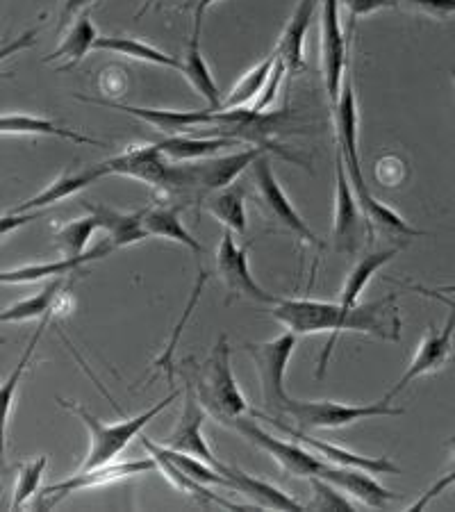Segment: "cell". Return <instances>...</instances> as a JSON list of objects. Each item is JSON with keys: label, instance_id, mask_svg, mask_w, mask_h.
Wrapping results in <instances>:
<instances>
[{"label": "cell", "instance_id": "1", "mask_svg": "<svg viewBox=\"0 0 455 512\" xmlns=\"http://www.w3.org/2000/svg\"><path fill=\"white\" fill-rule=\"evenodd\" d=\"M271 315L278 324H283L299 337L330 330L328 346L319 358L317 378H324L330 353H333V346L337 337L342 335V330H353V333H362L392 344L401 340V315L399 305H396V294H387L383 299L364 305H353V308H346L339 301L280 299L273 305Z\"/></svg>", "mask_w": 455, "mask_h": 512}, {"label": "cell", "instance_id": "2", "mask_svg": "<svg viewBox=\"0 0 455 512\" xmlns=\"http://www.w3.org/2000/svg\"><path fill=\"white\" fill-rule=\"evenodd\" d=\"M335 126H337V151L342 153L346 171H349L351 185L355 189V196L362 205L364 214H367L369 228H383L392 235H403V237H426L424 230H417L405 224L399 212L387 208L378 201V198L371 196L367 180H364L362 173V162L358 153V105H355V92L351 78H344L342 94H339V101L335 103Z\"/></svg>", "mask_w": 455, "mask_h": 512}, {"label": "cell", "instance_id": "3", "mask_svg": "<svg viewBox=\"0 0 455 512\" xmlns=\"http://www.w3.org/2000/svg\"><path fill=\"white\" fill-rule=\"evenodd\" d=\"M178 396H180V392L173 390V394H169L167 399H162L157 406L148 408L146 412H142V415H137V417H128L126 421H119V424H105V421L94 417L87 408L78 406V403L57 399L60 401V406L64 410H69L71 415H76L89 431L91 447H89L87 458H85V462H82L80 469L110 465V462L117 458L119 453L126 451L128 444L135 440L139 433H142V428L148 424V421L155 419L160 412L167 410L171 403L178 399Z\"/></svg>", "mask_w": 455, "mask_h": 512}, {"label": "cell", "instance_id": "4", "mask_svg": "<svg viewBox=\"0 0 455 512\" xmlns=\"http://www.w3.org/2000/svg\"><path fill=\"white\" fill-rule=\"evenodd\" d=\"M230 344L226 335H219L217 344L201 367V374L196 378V392L203 408L208 410L217 421L226 426H233V421L244 417L248 412V403L244 394L239 392L233 365H230Z\"/></svg>", "mask_w": 455, "mask_h": 512}, {"label": "cell", "instance_id": "5", "mask_svg": "<svg viewBox=\"0 0 455 512\" xmlns=\"http://www.w3.org/2000/svg\"><path fill=\"white\" fill-rule=\"evenodd\" d=\"M299 342V335L285 330L283 335L273 337L269 342H248L244 344L246 353L251 355L255 369H258L262 399L269 415H287V406L292 396L285 390L287 365Z\"/></svg>", "mask_w": 455, "mask_h": 512}, {"label": "cell", "instance_id": "6", "mask_svg": "<svg viewBox=\"0 0 455 512\" xmlns=\"http://www.w3.org/2000/svg\"><path fill=\"white\" fill-rule=\"evenodd\" d=\"M289 117V107L278 112H253L251 107L244 110V107H237V110H219L217 121H214V130L226 132L223 137L237 139V142H253L255 146L269 148L271 153L283 155L287 162L292 164H303L305 162L296 155L287 153L285 146H280L273 135L283 130Z\"/></svg>", "mask_w": 455, "mask_h": 512}, {"label": "cell", "instance_id": "7", "mask_svg": "<svg viewBox=\"0 0 455 512\" xmlns=\"http://www.w3.org/2000/svg\"><path fill=\"white\" fill-rule=\"evenodd\" d=\"M287 415L299 424L303 431H317V428H344L355 421L374 417H401L405 408H394L390 401L383 399L369 406H346L337 401H296L287 406Z\"/></svg>", "mask_w": 455, "mask_h": 512}, {"label": "cell", "instance_id": "8", "mask_svg": "<svg viewBox=\"0 0 455 512\" xmlns=\"http://www.w3.org/2000/svg\"><path fill=\"white\" fill-rule=\"evenodd\" d=\"M233 431H237L248 442L255 444V447L262 449L264 453L278 462L280 469L289 476H301V478H312L319 474V469L326 465V460L314 456L312 451L303 449L301 442H283L278 440L276 435L264 431V428L255 421L253 417H239L233 421Z\"/></svg>", "mask_w": 455, "mask_h": 512}, {"label": "cell", "instance_id": "9", "mask_svg": "<svg viewBox=\"0 0 455 512\" xmlns=\"http://www.w3.org/2000/svg\"><path fill=\"white\" fill-rule=\"evenodd\" d=\"M253 180L255 187H258L260 208L267 212L273 221H278L285 230L299 237L301 242L314 246V249H321V246H324V242H321V239L312 233L310 226L301 219V214L294 210V205L289 203L287 194L276 180V173L271 169L269 153H264L262 158L253 162Z\"/></svg>", "mask_w": 455, "mask_h": 512}, {"label": "cell", "instance_id": "10", "mask_svg": "<svg viewBox=\"0 0 455 512\" xmlns=\"http://www.w3.org/2000/svg\"><path fill=\"white\" fill-rule=\"evenodd\" d=\"M217 269L228 289V303L235 299H251L262 305H276L280 301L273 294L264 292L258 280L253 278L251 267H248V246H239L235 233L228 228L217 249Z\"/></svg>", "mask_w": 455, "mask_h": 512}, {"label": "cell", "instance_id": "11", "mask_svg": "<svg viewBox=\"0 0 455 512\" xmlns=\"http://www.w3.org/2000/svg\"><path fill=\"white\" fill-rule=\"evenodd\" d=\"M105 169L110 176L137 178L151 187H180V169L171 164L162 148L155 144L132 146L121 155L105 160Z\"/></svg>", "mask_w": 455, "mask_h": 512}, {"label": "cell", "instance_id": "12", "mask_svg": "<svg viewBox=\"0 0 455 512\" xmlns=\"http://www.w3.org/2000/svg\"><path fill=\"white\" fill-rule=\"evenodd\" d=\"M264 153L271 151L264 146H251L246 151L223 155V158H205L194 164H178L180 187H201L203 192H219V189L233 185L239 173L246 171V167H253V162L262 158Z\"/></svg>", "mask_w": 455, "mask_h": 512}, {"label": "cell", "instance_id": "13", "mask_svg": "<svg viewBox=\"0 0 455 512\" xmlns=\"http://www.w3.org/2000/svg\"><path fill=\"white\" fill-rule=\"evenodd\" d=\"M364 226H369L367 214H364L358 196H355V189L351 185V178H349V171H346L342 153L337 151L335 226H333L335 249L344 255H353L362 242Z\"/></svg>", "mask_w": 455, "mask_h": 512}, {"label": "cell", "instance_id": "14", "mask_svg": "<svg viewBox=\"0 0 455 512\" xmlns=\"http://www.w3.org/2000/svg\"><path fill=\"white\" fill-rule=\"evenodd\" d=\"M321 69L328 98L335 105L346 78V37L339 19V0H321Z\"/></svg>", "mask_w": 455, "mask_h": 512}, {"label": "cell", "instance_id": "15", "mask_svg": "<svg viewBox=\"0 0 455 512\" xmlns=\"http://www.w3.org/2000/svg\"><path fill=\"white\" fill-rule=\"evenodd\" d=\"M253 417L258 419H267L269 424H273L280 431L287 433L289 437H294V442H301L303 447H308L310 451L317 453L321 456V460L330 462V465H337V467H355V469H364V472L369 474H399V467L394 465V462L387 458V456H376V458H369V456H360V453L349 451L344 447H337V444H330L324 440H317V437H310L308 433L303 431V428H292L287 424H280V421L273 417V415H264L260 410H253L251 412Z\"/></svg>", "mask_w": 455, "mask_h": 512}, {"label": "cell", "instance_id": "16", "mask_svg": "<svg viewBox=\"0 0 455 512\" xmlns=\"http://www.w3.org/2000/svg\"><path fill=\"white\" fill-rule=\"evenodd\" d=\"M453 333H455V310L451 312L449 319H446V326L442 330H435L433 326H430L426 337L419 344L415 358H412V362H410L408 371H405V374L401 376V381L396 383L390 392H387L385 399L392 401L394 396H399L405 387H408L410 383H415L417 378L435 374V371H440L442 367L449 365L451 360H455Z\"/></svg>", "mask_w": 455, "mask_h": 512}, {"label": "cell", "instance_id": "17", "mask_svg": "<svg viewBox=\"0 0 455 512\" xmlns=\"http://www.w3.org/2000/svg\"><path fill=\"white\" fill-rule=\"evenodd\" d=\"M205 417H208V410L203 408L201 399H198L196 383L187 381V385H185V406H182L178 426L173 428V433L162 444H164V447L173 449V451H182V453H189V456L201 458L205 462H210V465H214L217 469H221L223 462L217 456H214L212 449L208 447V442L203 440L201 426H203Z\"/></svg>", "mask_w": 455, "mask_h": 512}, {"label": "cell", "instance_id": "18", "mask_svg": "<svg viewBox=\"0 0 455 512\" xmlns=\"http://www.w3.org/2000/svg\"><path fill=\"white\" fill-rule=\"evenodd\" d=\"M82 103H91V105H103L110 107V110H119L126 112L130 117L142 119L148 126L157 128L164 132L167 137L173 135H187L194 128H203V126H214L217 121V112L214 110H203V112H189V110H153V107H132V105H123L117 101H107V98H91V96H76Z\"/></svg>", "mask_w": 455, "mask_h": 512}, {"label": "cell", "instance_id": "19", "mask_svg": "<svg viewBox=\"0 0 455 512\" xmlns=\"http://www.w3.org/2000/svg\"><path fill=\"white\" fill-rule=\"evenodd\" d=\"M157 467L155 458H144V460H135V462H119V465H101V467H91V469H78L76 474H71L66 481L48 485L44 490V497H51L48 506H55L57 501H62L64 497H69L73 492H82V490H91V487H101V485H110L123 481V478L130 476H139L151 472V469Z\"/></svg>", "mask_w": 455, "mask_h": 512}, {"label": "cell", "instance_id": "20", "mask_svg": "<svg viewBox=\"0 0 455 512\" xmlns=\"http://www.w3.org/2000/svg\"><path fill=\"white\" fill-rule=\"evenodd\" d=\"M317 478H324V481L333 483L344 494H349L351 499L360 501L362 506H369L376 510H385L387 503L399 499V494H392L390 490H385V487L378 481H374V476H369V472H364V469L337 467L326 462V465L319 469Z\"/></svg>", "mask_w": 455, "mask_h": 512}, {"label": "cell", "instance_id": "21", "mask_svg": "<svg viewBox=\"0 0 455 512\" xmlns=\"http://www.w3.org/2000/svg\"><path fill=\"white\" fill-rule=\"evenodd\" d=\"M117 246L112 242H103L101 246H96L91 253H82L76 255V258H64L57 260V262H46V264H26V267H19V269H7L0 274V280L7 285H23V283H37V280H46V278H62L66 274H76L82 267H85L87 262H94V260H101L105 255H110Z\"/></svg>", "mask_w": 455, "mask_h": 512}, {"label": "cell", "instance_id": "22", "mask_svg": "<svg viewBox=\"0 0 455 512\" xmlns=\"http://www.w3.org/2000/svg\"><path fill=\"white\" fill-rule=\"evenodd\" d=\"M319 0H299V7H296L292 19L287 21L283 30V37H280L278 44V57L287 64L289 76H296V73L305 71V37H308L310 23L317 14Z\"/></svg>", "mask_w": 455, "mask_h": 512}, {"label": "cell", "instance_id": "23", "mask_svg": "<svg viewBox=\"0 0 455 512\" xmlns=\"http://www.w3.org/2000/svg\"><path fill=\"white\" fill-rule=\"evenodd\" d=\"M219 472L230 481V490L244 494V497L251 499L258 508H269V510H308L305 503L287 497L285 492H280L276 485L264 483L260 478L242 472V469L235 465H226L223 462Z\"/></svg>", "mask_w": 455, "mask_h": 512}, {"label": "cell", "instance_id": "24", "mask_svg": "<svg viewBox=\"0 0 455 512\" xmlns=\"http://www.w3.org/2000/svg\"><path fill=\"white\" fill-rule=\"evenodd\" d=\"M105 176H110V171L105 169L103 162L96 164V167H87L80 171H66L60 178L53 180V183L48 185L44 192H39L35 198H30V201H26V203L16 205L14 212H35V210L41 212L44 208H48V205L64 201V198L82 192V189L94 185L96 180H101Z\"/></svg>", "mask_w": 455, "mask_h": 512}, {"label": "cell", "instance_id": "25", "mask_svg": "<svg viewBox=\"0 0 455 512\" xmlns=\"http://www.w3.org/2000/svg\"><path fill=\"white\" fill-rule=\"evenodd\" d=\"M80 205L94 214V217H98V221H101V228L107 230L110 242L117 246V249H123V246H130L137 242H144V239L148 237V230L144 226V217H146L148 208L139 210V212H119L114 208H107V205H96L89 201H80Z\"/></svg>", "mask_w": 455, "mask_h": 512}, {"label": "cell", "instance_id": "26", "mask_svg": "<svg viewBox=\"0 0 455 512\" xmlns=\"http://www.w3.org/2000/svg\"><path fill=\"white\" fill-rule=\"evenodd\" d=\"M98 37L101 35H98L94 23H91L89 10H85L80 16H76V21L71 23V28H69V32H66L64 41L57 46V51L53 55L46 57L44 64H51L55 60H64L60 71H69V69H73V66H78L82 60H85L87 53L96 46Z\"/></svg>", "mask_w": 455, "mask_h": 512}, {"label": "cell", "instance_id": "27", "mask_svg": "<svg viewBox=\"0 0 455 512\" xmlns=\"http://www.w3.org/2000/svg\"><path fill=\"white\" fill-rule=\"evenodd\" d=\"M0 132L3 135H51L57 139H66L73 144H87V146H105L94 137L82 135V132L73 128H62L57 123L39 117H30V114H3L0 117Z\"/></svg>", "mask_w": 455, "mask_h": 512}, {"label": "cell", "instance_id": "28", "mask_svg": "<svg viewBox=\"0 0 455 512\" xmlns=\"http://www.w3.org/2000/svg\"><path fill=\"white\" fill-rule=\"evenodd\" d=\"M237 144V139L230 137H189V135H173L164 137L157 146L162 148V153L173 162H194L214 158L223 148Z\"/></svg>", "mask_w": 455, "mask_h": 512}, {"label": "cell", "instance_id": "29", "mask_svg": "<svg viewBox=\"0 0 455 512\" xmlns=\"http://www.w3.org/2000/svg\"><path fill=\"white\" fill-rule=\"evenodd\" d=\"M96 51H107V53H119L123 57H130V60H139L146 64H157V66H167V69H176V71H185V62L176 60L167 53H162L160 48L148 46L139 39H130V37H121V35H101L96 39Z\"/></svg>", "mask_w": 455, "mask_h": 512}, {"label": "cell", "instance_id": "30", "mask_svg": "<svg viewBox=\"0 0 455 512\" xmlns=\"http://www.w3.org/2000/svg\"><path fill=\"white\" fill-rule=\"evenodd\" d=\"M144 447H146L148 451H151V456H153V458H155V462H157V469H160V472H162L164 476H167V481H169L173 487H178L180 492L189 494V497L196 499L198 503H217V506L230 508V510L255 508V506H237V503H230L228 499L219 497L217 492H212V490H210V485L194 481L192 476H187L185 472H182L180 467L173 465V462H171L167 456H164V453H160V451H157L155 447H151V444H144Z\"/></svg>", "mask_w": 455, "mask_h": 512}, {"label": "cell", "instance_id": "31", "mask_svg": "<svg viewBox=\"0 0 455 512\" xmlns=\"http://www.w3.org/2000/svg\"><path fill=\"white\" fill-rule=\"evenodd\" d=\"M201 30L192 32V41H189V51H187V60H185V78L189 80V85H192L198 94H201L205 101L210 103V110L219 112L223 110V101H221V92L217 87V82H214L212 73H210V66L205 64L203 60V53H201Z\"/></svg>", "mask_w": 455, "mask_h": 512}, {"label": "cell", "instance_id": "32", "mask_svg": "<svg viewBox=\"0 0 455 512\" xmlns=\"http://www.w3.org/2000/svg\"><path fill=\"white\" fill-rule=\"evenodd\" d=\"M208 212L212 214L219 224L233 230L235 235L246 237L248 233V221H246V208H244V189L239 185H228L214 192L210 196Z\"/></svg>", "mask_w": 455, "mask_h": 512}, {"label": "cell", "instance_id": "33", "mask_svg": "<svg viewBox=\"0 0 455 512\" xmlns=\"http://www.w3.org/2000/svg\"><path fill=\"white\" fill-rule=\"evenodd\" d=\"M144 226L148 235H155L160 239H169V242H178L187 246L189 251L196 255H203V246L196 237H192L182 226L180 221V208H148L144 217Z\"/></svg>", "mask_w": 455, "mask_h": 512}, {"label": "cell", "instance_id": "34", "mask_svg": "<svg viewBox=\"0 0 455 512\" xmlns=\"http://www.w3.org/2000/svg\"><path fill=\"white\" fill-rule=\"evenodd\" d=\"M401 251V246H394V249H385V251H374L369 255H364L360 262H355V267L351 269L349 278H346V283L342 287V296H339V303L346 305V308H353L355 303H358L362 289L367 287V283L371 278H374L376 271L380 267H385L387 262L392 258H396Z\"/></svg>", "mask_w": 455, "mask_h": 512}, {"label": "cell", "instance_id": "35", "mask_svg": "<svg viewBox=\"0 0 455 512\" xmlns=\"http://www.w3.org/2000/svg\"><path fill=\"white\" fill-rule=\"evenodd\" d=\"M276 62H278V51H273L267 60H262L260 64H255L251 71L244 73V76L237 80L233 92L228 94V98H223V110H237V107L253 105L255 98L262 94L264 85H267Z\"/></svg>", "mask_w": 455, "mask_h": 512}, {"label": "cell", "instance_id": "36", "mask_svg": "<svg viewBox=\"0 0 455 512\" xmlns=\"http://www.w3.org/2000/svg\"><path fill=\"white\" fill-rule=\"evenodd\" d=\"M62 278H55L44 289H39L35 296L14 303L12 308L3 310L0 321L3 324H16V321H28V319H44L55 312V299L62 292Z\"/></svg>", "mask_w": 455, "mask_h": 512}, {"label": "cell", "instance_id": "37", "mask_svg": "<svg viewBox=\"0 0 455 512\" xmlns=\"http://www.w3.org/2000/svg\"><path fill=\"white\" fill-rule=\"evenodd\" d=\"M51 317H53V315H48V317L41 319V324L37 326L35 335H32L28 349L23 351L21 360L16 362V367H14V371L10 374V378H7V381L3 383V387H0V399H3V435H7V426H10V417H12L14 399H16V387H19L23 374H26V369H28V365H30V360H32V353H35L37 344H39V340H41V335H44L46 326L51 324Z\"/></svg>", "mask_w": 455, "mask_h": 512}, {"label": "cell", "instance_id": "38", "mask_svg": "<svg viewBox=\"0 0 455 512\" xmlns=\"http://www.w3.org/2000/svg\"><path fill=\"white\" fill-rule=\"evenodd\" d=\"M98 228H101V221H98V217H94V214L71 221V224L62 226L55 233L57 249H60L66 258H76V255H82L85 253L89 237L94 235Z\"/></svg>", "mask_w": 455, "mask_h": 512}, {"label": "cell", "instance_id": "39", "mask_svg": "<svg viewBox=\"0 0 455 512\" xmlns=\"http://www.w3.org/2000/svg\"><path fill=\"white\" fill-rule=\"evenodd\" d=\"M48 467V458L39 456L30 462H23L19 465V474H16V485H14V497H12V510H19L21 506L32 499V494L37 492V487L44 478V472Z\"/></svg>", "mask_w": 455, "mask_h": 512}, {"label": "cell", "instance_id": "40", "mask_svg": "<svg viewBox=\"0 0 455 512\" xmlns=\"http://www.w3.org/2000/svg\"><path fill=\"white\" fill-rule=\"evenodd\" d=\"M205 283H208V274H205V271L201 269V271H198V280H196V287H194V292H192V299H189L187 308H185V315L180 317L176 330H173V337H171V342L167 344V349H164V353L160 355V358H157V360L153 362V369H162L164 374H167L169 381L173 378V349H176V344H178V340H180L182 330H185V324H187L189 315H192L194 308H196V303H198V299H201V292H203Z\"/></svg>", "mask_w": 455, "mask_h": 512}, {"label": "cell", "instance_id": "41", "mask_svg": "<svg viewBox=\"0 0 455 512\" xmlns=\"http://www.w3.org/2000/svg\"><path fill=\"white\" fill-rule=\"evenodd\" d=\"M312 501L305 503L308 510H353V503L342 497V490L333 483L324 481V478L312 476Z\"/></svg>", "mask_w": 455, "mask_h": 512}, {"label": "cell", "instance_id": "42", "mask_svg": "<svg viewBox=\"0 0 455 512\" xmlns=\"http://www.w3.org/2000/svg\"><path fill=\"white\" fill-rule=\"evenodd\" d=\"M287 73H289L287 64L278 57V62H276V66H273V71L267 80V85H264V89H262V94L255 98V103L251 105L253 112H269V107L276 103V98L280 96V89H283V80Z\"/></svg>", "mask_w": 455, "mask_h": 512}, {"label": "cell", "instance_id": "43", "mask_svg": "<svg viewBox=\"0 0 455 512\" xmlns=\"http://www.w3.org/2000/svg\"><path fill=\"white\" fill-rule=\"evenodd\" d=\"M405 176H408V167L399 158V155H385L376 164V180L383 187H399Z\"/></svg>", "mask_w": 455, "mask_h": 512}, {"label": "cell", "instance_id": "44", "mask_svg": "<svg viewBox=\"0 0 455 512\" xmlns=\"http://www.w3.org/2000/svg\"><path fill=\"white\" fill-rule=\"evenodd\" d=\"M346 7V12H349V32L353 30L355 21L362 19V16H369L374 12L380 10H387V7H396L399 5V0H339Z\"/></svg>", "mask_w": 455, "mask_h": 512}, {"label": "cell", "instance_id": "45", "mask_svg": "<svg viewBox=\"0 0 455 512\" xmlns=\"http://www.w3.org/2000/svg\"><path fill=\"white\" fill-rule=\"evenodd\" d=\"M451 485H455V453H453V460H451L449 469H446V474L437 478V481L433 483V487H430V490H426V492L421 494V497H419L415 503H412L410 510H412V512L424 510V508L428 506V503H433L437 497H440L442 492L449 490Z\"/></svg>", "mask_w": 455, "mask_h": 512}, {"label": "cell", "instance_id": "46", "mask_svg": "<svg viewBox=\"0 0 455 512\" xmlns=\"http://www.w3.org/2000/svg\"><path fill=\"white\" fill-rule=\"evenodd\" d=\"M403 3L417 7L419 12L435 16V19H449L455 14V0H403Z\"/></svg>", "mask_w": 455, "mask_h": 512}, {"label": "cell", "instance_id": "47", "mask_svg": "<svg viewBox=\"0 0 455 512\" xmlns=\"http://www.w3.org/2000/svg\"><path fill=\"white\" fill-rule=\"evenodd\" d=\"M101 3V0H62V10H60V26L57 28H64L69 26L71 21H76V16L82 10H89V5H96Z\"/></svg>", "mask_w": 455, "mask_h": 512}, {"label": "cell", "instance_id": "48", "mask_svg": "<svg viewBox=\"0 0 455 512\" xmlns=\"http://www.w3.org/2000/svg\"><path fill=\"white\" fill-rule=\"evenodd\" d=\"M39 217V210H35V212H10V214H5L3 219H0V233H3V237H7L10 233H14L16 228H21V226H26V224H30V221H35Z\"/></svg>", "mask_w": 455, "mask_h": 512}, {"label": "cell", "instance_id": "49", "mask_svg": "<svg viewBox=\"0 0 455 512\" xmlns=\"http://www.w3.org/2000/svg\"><path fill=\"white\" fill-rule=\"evenodd\" d=\"M214 3H217V0H198V3H196V10H194V28L196 30H201L203 16H205V12H208Z\"/></svg>", "mask_w": 455, "mask_h": 512}, {"label": "cell", "instance_id": "50", "mask_svg": "<svg viewBox=\"0 0 455 512\" xmlns=\"http://www.w3.org/2000/svg\"><path fill=\"white\" fill-rule=\"evenodd\" d=\"M410 289H415V292L424 294V296H430V299H437V301H442V303L449 305V308H453V310H455V303H453V301H449V299H446V294L437 292V289H426V287H421V285H412Z\"/></svg>", "mask_w": 455, "mask_h": 512}, {"label": "cell", "instance_id": "51", "mask_svg": "<svg viewBox=\"0 0 455 512\" xmlns=\"http://www.w3.org/2000/svg\"><path fill=\"white\" fill-rule=\"evenodd\" d=\"M155 3H157V0H146V3L142 5V10H139V12L135 14V19H137V21H139V19H142V16H144V14L148 12V10H151V7H153Z\"/></svg>", "mask_w": 455, "mask_h": 512}, {"label": "cell", "instance_id": "52", "mask_svg": "<svg viewBox=\"0 0 455 512\" xmlns=\"http://www.w3.org/2000/svg\"><path fill=\"white\" fill-rule=\"evenodd\" d=\"M437 292H446V294H455V285H446V287H440V289H437Z\"/></svg>", "mask_w": 455, "mask_h": 512}, {"label": "cell", "instance_id": "53", "mask_svg": "<svg viewBox=\"0 0 455 512\" xmlns=\"http://www.w3.org/2000/svg\"><path fill=\"white\" fill-rule=\"evenodd\" d=\"M451 78H453V85H455V69H451Z\"/></svg>", "mask_w": 455, "mask_h": 512}]
</instances>
